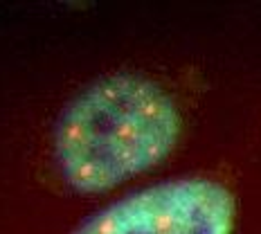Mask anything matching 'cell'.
Instances as JSON below:
<instances>
[{"label": "cell", "instance_id": "cell-1", "mask_svg": "<svg viewBox=\"0 0 261 234\" xmlns=\"http://www.w3.org/2000/svg\"><path fill=\"white\" fill-rule=\"evenodd\" d=\"M182 135V113L158 81L115 72L65 104L52 131V160L72 192L104 194L155 169Z\"/></svg>", "mask_w": 261, "mask_h": 234}, {"label": "cell", "instance_id": "cell-2", "mask_svg": "<svg viewBox=\"0 0 261 234\" xmlns=\"http://www.w3.org/2000/svg\"><path fill=\"white\" fill-rule=\"evenodd\" d=\"M237 196L205 176L162 180L92 212L72 234H234Z\"/></svg>", "mask_w": 261, "mask_h": 234}]
</instances>
